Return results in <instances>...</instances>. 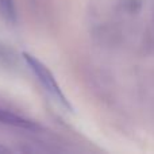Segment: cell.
<instances>
[{
    "instance_id": "cell-1",
    "label": "cell",
    "mask_w": 154,
    "mask_h": 154,
    "mask_svg": "<svg viewBox=\"0 0 154 154\" xmlns=\"http://www.w3.org/2000/svg\"><path fill=\"white\" fill-rule=\"evenodd\" d=\"M22 56H23V60H24V62H26V65L30 68V70L34 73V76L37 77V80L41 82V85L45 88L46 92L50 95V97L53 99V100H56L62 108L72 112L73 111L72 104H70V101L68 100V97L65 96V93L62 92L61 87H60V84L57 82L54 75L50 72V69H49L43 62H41L37 57L32 56V54L23 53Z\"/></svg>"
},
{
    "instance_id": "cell-2",
    "label": "cell",
    "mask_w": 154,
    "mask_h": 154,
    "mask_svg": "<svg viewBox=\"0 0 154 154\" xmlns=\"http://www.w3.org/2000/svg\"><path fill=\"white\" fill-rule=\"evenodd\" d=\"M0 123L5 126H11V127L23 128V130H30V131L41 130V126L37 122L27 119V118L15 114L12 111H8L5 108H2V107H0Z\"/></svg>"
},
{
    "instance_id": "cell-3",
    "label": "cell",
    "mask_w": 154,
    "mask_h": 154,
    "mask_svg": "<svg viewBox=\"0 0 154 154\" xmlns=\"http://www.w3.org/2000/svg\"><path fill=\"white\" fill-rule=\"evenodd\" d=\"M0 16L8 23H15L18 19L15 0H0Z\"/></svg>"
},
{
    "instance_id": "cell-4",
    "label": "cell",
    "mask_w": 154,
    "mask_h": 154,
    "mask_svg": "<svg viewBox=\"0 0 154 154\" xmlns=\"http://www.w3.org/2000/svg\"><path fill=\"white\" fill-rule=\"evenodd\" d=\"M7 152H8L7 147H4V146H2V145H0V153H7Z\"/></svg>"
}]
</instances>
